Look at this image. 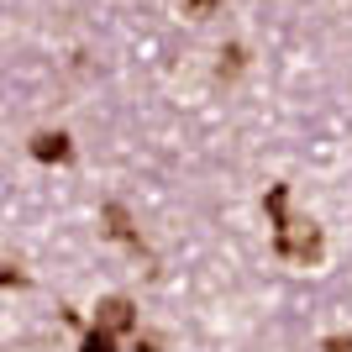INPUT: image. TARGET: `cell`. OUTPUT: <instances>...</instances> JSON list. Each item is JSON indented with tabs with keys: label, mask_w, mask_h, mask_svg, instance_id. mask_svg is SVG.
I'll list each match as a JSON object with an SVG mask.
<instances>
[{
	"label": "cell",
	"mask_w": 352,
	"mask_h": 352,
	"mask_svg": "<svg viewBox=\"0 0 352 352\" xmlns=\"http://www.w3.org/2000/svg\"><path fill=\"white\" fill-rule=\"evenodd\" d=\"M27 153H32L37 163H69V158H74V137H69V132H37V137L27 142Z\"/></svg>",
	"instance_id": "obj_4"
},
{
	"label": "cell",
	"mask_w": 352,
	"mask_h": 352,
	"mask_svg": "<svg viewBox=\"0 0 352 352\" xmlns=\"http://www.w3.org/2000/svg\"><path fill=\"white\" fill-rule=\"evenodd\" d=\"M132 352H163V342L153 337V331H137V337H132Z\"/></svg>",
	"instance_id": "obj_8"
},
{
	"label": "cell",
	"mask_w": 352,
	"mask_h": 352,
	"mask_svg": "<svg viewBox=\"0 0 352 352\" xmlns=\"http://www.w3.org/2000/svg\"><path fill=\"white\" fill-rule=\"evenodd\" d=\"M321 352H352V331H337V337H326Z\"/></svg>",
	"instance_id": "obj_9"
},
{
	"label": "cell",
	"mask_w": 352,
	"mask_h": 352,
	"mask_svg": "<svg viewBox=\"0 0 352 352\" xmlns=\"http://www.w3.org/2000/svg\"><path fill=\"white\" fill-rule=\"evenodd\" d=\"M0 279H6V289H27V274H21L16 263H6V274H0Z\"/></svg>",
	"instance_id": "obj_10"
},
{
	"label": "cell",
	"mask_w": 352,
	"mask_h": 352,
	"mask_svg": "<svg viewBox=\"0 0 352 352\" xmlns=\"http://www.w3.org/2000/svg\"><path fill=\"white\" fill-rule=\"evenodd\" d=\"M242 58H248V53H242L236 43L221 47V69H216V74H221V79H236V74H242Z\"/></svg>",
	"instance_id": "obj_7"
},
{
	"label": "cell",
	"mask_w": 352,
	"mask_h": 352,
	"mask_svg": "<svg viewBox=\"0 0 352 352\" xmlns=\"http://www.w3.org/2000/svg\"><path fill=\"white\" fill-rule=\"evenodd\" d=\"M274 252L279 258H289V263H321V252H326V236L316 221H289V226H279L274 232Z\"/></svg>",
	"instance_id": "obj_1"
},
{
	"label": "cell",
	"mask_w": 352,
	"mask_h": 352,
	"mask_svg": "<svg viewBox=\"0 0 352 352\" xmlns=\"http://www.w3.org/2000/svg\"><path fill=\"white\" fill-rule=\"evenodd\" d=\"M100 221H105V236L126 242V248H132L137 258H153V252H147V242L137 236V226H132V216H126V206H121V200H111V206L100 210Z\"/></svg>",
	"instance_id": "obj_2"
},
{
	"label": "cell",
	"mask_w": 352,
	"mask_h": 352,
	"mask_svg": "<svg viewBox=\"0 0 352 352\" xmlns=\"http://www.w3.org/2000/svg\"><path fill=\"white\" fill-rule=\"evenodd\" d=\"M95 321L100 326H111V331H137V305L126 300V294H105L100 305H95Z\"/></svg>",
	"instance_id": "obj_3"
},
{
	"label": "cell",
	"mask_w": 352,
	"mask_h": 352,
	"mask_svg": "<svg viewBox=\"0 0 352 352\" xmlns=\"http://www.w3.org/2000/svg\"><path fill=\"white\" fill-rule=\"evenodd\" d=\"M79 352H116V331L95 321V326L85 331V342H79Z\"/></svg>",
	"instance_id": "obj_6"
},
{
	"label": "cell",
	"mask_w": 352,
	"mask_h": 352,
	"mask_svg": "<svg viewBox=\"0 0 352 352\" xmlns=\"http://www.w3.org/2000/svg\"><path fill=\"white\" fill-rule=\"evenodd\" d=\"M263 210H268V221H274V232H279V226H289V184H268Z\"/></svg>",
	"instance_id": "obj_5"
},
{
	"label": "cell",
	"mask_w": 352,
	"mask_h": 352,
	"mask_svg": "<svg viewBox=\"0 0 352 352\" xmlns=\"http://www.w3.org/2000/svg\"><path fill=\"white\" fill-rule=\"evenodd\" d=\"M221 0H184V16H210Z\"/></svg>",
	"instance_id": "obj_11"
}]
</instances>
